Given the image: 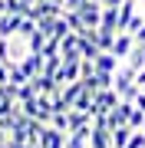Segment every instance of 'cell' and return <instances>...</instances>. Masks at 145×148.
Wrapping results in <instances>:
<instances>
[{
	"label": "cell",
	"instance_id": "obj_1",
	"mask_svg": "<svg viewBox=\"0 0 145 148\" xmlns=\"http://www.w3.org/2000/svg\"><path fill=\"white\" fill-rule=\"evenodd\" d=\"M112 89L119 92V99H122V102H132L135 95H139V82H135V73H132L125 63L115 69V76H112Z\"/></svg>",
	"mask_w": 145,
	"mask_h": 148
},
{
	"label": "cell",
	"instance_id": "obj_2",
	"mask_svg": "<svg viewBox=\"0 0 145 148\" xmlns=\"http://www.w3.org/2000/svg\"><path fill=\"white\" fill-rule=\"evenodd\" d=\"M119 102L122 99H119L115 89H99L96 95H92V119L96 115H109V109H115Z\"/></svg>",
	"mask_w": 145,
	"mask_h": 148
},
{
	"label": "cell",
	"instance_id": "obj_3",
	"mask_svg": "<svg viewBox=\"0 0 145 148\" xmlns=\"http://www.w3.org/2000/svg\"><path fill=\"white\" fill-rule=\"evenodd\" d=\"M79 20L86 30H99V20H102V3H96V0H86V3L79 7Z\"/></svg>",
	"mask_w": 145,
	"mask_h": 148
},
{
	"label": "cell",
	"instance_id": "obj_4",
	"mask_svg": "<svg viewBox=\"0 0 145 148\" xmlns=\"http://www.w3.org/2000/svg\"><path fill=\"white\" fill-rule=\"evenodd\" d=\"M79 63H82V59H63V66H59V73H56V82H59V86H66V82H79V79H82Z\"/></svg>",
	"mask_w": 145,
	"mask_h": 148
},
{
	"label": "cell",
	"instance_id": "obj_5",
	"mask_svg": "<svg viewBox=\"0 0 145 148\" xmlns=\"http://www.w3.org/2000/svg\"><path fill=\"white\" fill-rule=\"evenodd\" d=\"M132 46H135V36L132 33H115V40H112V49H109V53H112L119 63H125V56L132 53Z\"/></svg>",
	"mask_w": 145,
	"mask_h": 148
},
{
	"label": "cell",
	"instance_id": "obj_6",
	"mask_svg": "<svg viewBox=\"0 0 145 148\" xmlns=\"http://www.w3.org/2000/svg\"><path fill=\"white\" fill-rule=\"evenodd\" d=\"M82 89L86 92H99V89H112V73H92V76H86L82 79Z\"/></svg>",
	"mask_w": 145,
	"mask_h": 148
},
{
	"label": "cell",
	"instance_id": "obj_7",
	"mask_svg": "<svg viewBox=\"0 0 145 148\" xmlns=\"http://www.w3.org/2000/svg\"><path fill=\"white\" fill-rule=\"evenodd\" d=\"M59 56L63 59H82L79 56V33H66L59 40Z\"/></svg>",
	"mask_w": 145,
	"mask_h": 148
},
{
	"label": "cell",
	"instance_id": "obj_8",
	"mask_svg": "<svg viewBox=\"0 0 145 148\" xmlns=\"http://www.w3.org/2000/svg\"><path fill=\"white\" fill-rule=\"evenodd\" d=\"M129 112H132V102H119L115 109H109V115H106V125H109V128H119V125H125V122H129Z\"/></svg>",
	"mask_w": 145,
	"mask_h": 148
},
{
	"label": "cell",
	"instance_id": "obj_9",
	"mask_svg": "<svg viewBox=\"0 0 145 148\" xmlns=\"http://www.w3.org/2000/svg\"><path fill=\"white\" fill-rule=\"evenodd\" d=\"M20 13H0V40H10L16 36V30H20Z\"/></svg>",
	"mask_w": 145,
	"mask_h": 148
},
{
	"label": "cell",
	"instance_id": "obj_10",
	"mask_svg": "<svg viewBox=\"0 0 145 148\" xmlns=\"http://www.w3.org/2000/svg\"><path fill=\"white\" fill-rule=\"evenodd\" d=\"M40 148H66V132L46 125L43 128V138H40Z\"/></svg>",
	"mask_w": 145,
	"mask_h": 148
},
{
	"label": "cell",
	"instance_id": "obj_11",
	"mask_svg": "<svg viewBox=\"0 0 145 148\" xmlns=\"http://www.w3.org/2000/svg\"><path fill=\"white\" fill-rule=\"evenodd\" d=\"M20 69L30 76V79H33V76H40V73H43V53H27V56L20 59Z\"/></svg>",
	"mask_w": 145,
	"mask_h": 148
},
{
	"label": "cell",
	"instance_id": "obj_12",
	"mask_svg": "<svg viewBox=\"0 0 145 148\" xmlns=\"http://www.w3.org/2000/svg\"><path fill=\"white\" fill-rule=\"evenodd\" d=\"M89 132H92V125L76 128V132H66V148H89Z\"/></svg>",
	"mask_w": 145,
	"mask_h": 148
},
{
	"label": "cell",
	"instance_id": "obj_13",
	"mask_svg": "<svg viewBox=\"0 0 145 148\" xmlns=\"http://www.w3.org/2000/svg\"><path fill=\"white\" fill-rule=\"evenodd\" d=\"M92 63H96V69H99V73H112V76H115V69L122 66V63H119L112 53H99L96 59H92Z\"/></svg>",
	"mask_w": 145,
	"mask_h": 148
},
{
	"label": "cell",
	"instance_id": "obj_14",
	"mask_svg": "<svg viewBox=\"0 0 145 148\" xmlns=\"http://www.w3.org/2000/svg\"><path fill=\"white\" fill-rule=\"evenodd\" d=\"M99 27L115 33V27H119V7H102V20H99Z\"/></svg>",
	"mask_w": 145,
	"mask_h": 148
},
{
	"label": "cell",
	"instance_id": "obj_15",
	"mask_svg": "<svg viewBox=\"0 0 145 148\" xmlns=\"http://www.w3.org/2000/svg\"><path fill=\"white\" fill-rule=\"evenodd\" d=\"M86 125H92V115H89V112L69 109V132H76V128H86Z\"/></svg>",
	"mask_w": 145,
	"mask_h": 148
},
{
	"label": "cell",
	"instance_id": "obj_16",
	"mask_svg": "<svg viewBox=\"0 0 145 148\" xmlns=\"http://www.w3.org/2000/svg\"><path fill=\"white\" fill-rule=\"evenodd\" d=\"M79 92H82V79H79V82H66V86H59V95L69 102V109H73V102L79 99Z\"/></svg>",
	"mask_w": 145,
	"mask_h": 148
},
{
	"label": "cell",
	"instance_id": "obj_17",
	"mask_svg": "<svg viewBox=\"0 0 145 148\" xmlns=\"http://www.w3.org/2000/svg\"><path fill=\"white\" fill-rule=\"evenodd\" d=\"M79 56H82V59H96V56H99V46H96L89 36H79Z\"/></svg>",
	"mask_w": 145,
	"mask_h": 148
},
{
	"label": "cell",
	"instance_id": "obj_18",
	"mask_svg": "<svg viewBox=\"0 0 145 148\" xmlns=\"http://www.w3.org/2000/svg\"><path fill=\"white\" fill-rule=\"evenodd\" d=\"M59 66H63V56H43V76H53L56 79V73H59Z\"/></svg>",
	"mask_w": 145,
	"mask_h": 148
},
{
	"label": "cell",
	"instance_id": "obj_19",
	"mask_svg": "<svg viewBox=\"0 0 145 148\" xmlns=\"http://www.w3.org/2000/svg\"><path fill=\"white\" fill-rule=\"evenodd\" d=\"M129 135H132V128H129V125H119V128H112V148H125Z\"/></svg>",
	"mask_w": 145,
	"mask_h": 148
},
{
	"label": "cell",
	"instance_id": "obj_20",
	"mask_svg": "<svg viewBox=\"0 0 145 148\" xmlns=\"http://www.w3.org/2000/svg\"><path fill=\"white\" fill-rule=\"evenodd\" d=\"M63 20L69 23V30H73V33H79V36L86 33V27H82V20H79V13H76V10H63Z\"/></svg>",
	"mask_w": 145,
	"mask_h": 148
},
{
	"label": "cell",
	"instance_id": "obj_21",
	"mask_svg": "<svg viewBox=\"0 0 145 148\" xmlns=\"http://www.w3.org/2000/svg\"><path fill=\"white\" fill-rule=\"evenodd\" d=\"M33 95H36V89H33V82H30V79L23 82V86H16V89H13V99H16V102H27V99H33Z\"/></svg>",
	"mask_w": 145,
	"mask_h": 148
},
{
	"label": "cell",
	"instance_id": "obj_22",
	"mask_svg": "<svg viewBox=\"0 0 145 148\" xmlns=\"http://www.w3.org/2000/svg\"><path fill=\"white\" fill-rule=\"evenodd\" d=\"M49 125L59 128V132H69V112H53L49 115Z\"/></svg>",
	"mask_w": 145,
	"mask_h": 148
},
{
	"label": "cell",
	"instance_id": "obj_23",
	"mask_svg": "<svg viewBox=\"0 0 145 148\" xmlns=\"http://www.w3.org/2000/svg\"><path fill=\"white\" fill-rule=\"evenodd\" d=\"M43 43H46V36L40 30H33V36L27 40V49H30V53H43Z\"/></svg>",
	"mask_w": 145,
	"mask_h": 148
},
{
	"label": "cell",
	"instance_id": "obj_24",
	"mask_svg": "<svg viewBox=\"0 0 145 148\" xmlns=\"http://www.w3.org/2000/svg\"><path fill=\"white\" fill-rule=\"evenodd\" d=\"M142 122H145V112L132 106V112H129V122H125V125H129L132 132H139V128H142Z\"/></svg>",
	"mask_w": 145,
	"mask_h": 148
},
{
	"label": "cell",
	"instance_id": "obj_25",
	"mask_svg": "<svg viewBox=\"0 0 145 148\" xmlns=\"http://www.w3.org/2000/svg\"><path fill=\"white\" fill-rule=\"evenodd\" d=\"M125 148H145V132H142V128L129 135V142H125Z\"/></svg>",
	"mask_w": 145,
	"mask_h": 148
},
{
	"label": "cell",
	"instance_id": "obj_26",
	"mask_svg": "<svg viewBox=\"0 0 145 148\" xmlns=\"http://www.w3.org/2000/svg\"><path fill=\"white\" fill-rule=\"evenodd\" d=\"M142 27H145V13L139 10V13H135L132 20H129V27H125V33H135V30H142Z\"/></svg>",
	"mask_w": 145,
	"mask_h": 148
},
{
	"label": "cell",
	"instance_id": "obj_27",
	"mask_svg": "<svg viewBox=\"0 0 145 148\" xmlns=\"http://www.w3.org/2000/svg\"><path fill=\"white\" fill-rule=\"evenodd\" d=\"M132 106H135V109H142V112H145V92H142V89H139V95H135V99H132Z\"/></svg>",
	"mask_w": 145,
	"mask_h": 148
},
{
	"label": "cell",
	"instance_id": "obj_28",
	"mask_svg": "<svg viewBox=\"0 0 145 148\" xmlns=\"http://www.w3.org/2000/svg\"><path fill=\"white\" fill-rule=\"evenodd\" d=\"M82 3H86V0H63V7H66V10H79Z\"/></svg>",
	"mask_w": 145,
	"mask_h": 148
},
{
	"label": "cell",
	"instance_id": "obj_29",
	"mask_svg": "<svg viewBox=\"0 0 145 148\" xmlns=\"http://www.w3.org/2000/svg\"><path fill=\"white\" fill-rule=\"evenodd\" d=\"M132 36H135V43H142V46H145V27H142V30H135Z\"/></svg>",
	"mask_w": 145,
	"mask_h": 148
},
{
	"label": "cell",
	"instance_id": "obj_30",
	"mask_svg": "<svg viewBox=\"0 0 145 148\" xmlns=\"http://www.w3.org/2000/svg\"><path fill=\"white\" fill-rule=\"evenodd\" d=\"M135 82H139V89H142V86H145V66L139 69V73H135Z\"/></svg>",
	"mask_w": 145,
	"mask_h": 148
},
{
	"label": "cell",
	"instance_id": "obj_31",
	"mask_svg": "<svg viewBox=\"0 0 145 148\" xmlns=\"http://www.w3.org/2000/svg\"><path fill=\"white\" fill-rule=\"evenodd\" d=\"M7 148H30L27 142H13V138H7Z\"/></svg>",
	"mask_w": 145,
	"mask_h": 148
},
{
	"label": "cell",
	"instance_id": "obj_32",
	"mask_svg": "<svg viewBox=\"0 0 145 148\" xmlns=\"http://www.w3.org/2000/svg\"><path fill=\"white\" fill-rule=\"evenodd\" d=\"M122 0H102V7H119Z\"/></svg>",
	"mask_w": 145,
	"mask_h": 148
},
{
	"label": "cell",
	"instance_id": "obj_33",
	"mask_svg": "<svg viewBox=\"0 0 145 148\" xmlns=\"http://www.w3.org/2000/svg\"><path fill=\"white\" fill-rule=\"evenodd\" d=\"M0 13H7V0H0Z\"/></svg>",
	"mask_w": 145,
	"mask_h": 148
},
{
	"label": "cell",
	"instance_id": "obj_34",
	"mask_svg": "<svg viewBox=\"0 0 145 148\" xmlns=\"http://www.w3.org/2000/svg\"><path fill=\"white\" fill-rule=\"evenodd\" d=\"M40 3H63V0H40Z\"/></svg>",
	"mask_w": 145,
	"mask_h": 148
},
{
	"label": "cell",
	"instance_id": "obj_35",
	"mask_svg": "<svg viewBox=\"0 0 145 148\" xmlns=\"http://www.w3.org/2000/svg\"><path fill=\"white\" fill-rule=\"evenodd\" d=\"M142 132H145V122H142Z\"/></svg>",
	"mask_w": 145,
	"mask_h": 148
},
{
	"label": "cell",
	"instance_id": "obj_36",
	"mask_svg": "<svg viewBox=\"0 0 145 148\" xmlns=\"http://www.w3.org/2000/svg\"><path fill=\"white\" fill-rule=\"evenodd\" d=\"M96 3H102V0H96Z\"/></svg>",
	"mask_w": 145,
	"mask_h": 148
},
{
	"label": "cell",
	"instance_id": "obj_37",
	"mask_svg": "<svg viewBox=\"0 0 145 148\" xmlns=\"http://www.w3.org/2000/svg\"><path fill=\"white\" fill-rule=\"evenodd\" d=\"M142 92H145V86H142Z\"/></svg>",
	"mask_w": 145,
	"mask_h": 148
}]
</instances>
